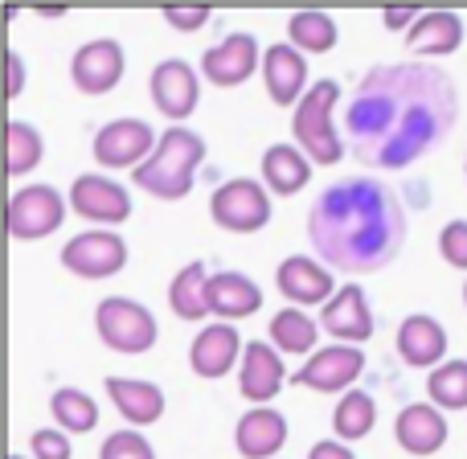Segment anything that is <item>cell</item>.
I'll use <instances>...</instances> for the list:
<instances>
[{
    "label": "cell",
    "instance_id": "cell-1",
    "mask_svg": "<svg viewBox=\"0 0 467 459\" xmlns=\"http://www.w3.org/2000/svg\"><path fill=\"white\" fill-rule=\"evenodd\" d=\"M460 123V87L427 62H378L345 107L357 156L378 169H410Z\"/></svg>",
    "mask_w": 467,
    "mask_h": 459
},
{
    "label": "cell",
    "instance_id": "cell-2",
    "mask_svg": "<svg viewBox=\"0 0 467 459\" xmlns=\"http://www.w3.org/2000/svg\"><path fill=\"white\" fill-rule=\"evenodd\" d=\"M410 218L386 181L348 177L328 185L307 210V238L328 271L378 275L402 255Z\"/></svg>",
    "mask_w": 467,
    "mask_h": 459
},
{
    "label": "cell",
    "instance_id": "cell-3",
    "mask_svg": "<svg viewBox=\"0 0 467 459\" xmlns=\"http://www.w3.org/2000/svg\"><path fill=\"white\" fill-rule=\"evenodd\" d=\"M205 161V140L189 128H169L156 144V152L131 172L144 193L161 197V202H181V197L193 193L197 169Z\"/></svg>",
    "mask_w": 467,
    "mask_h": 459
},
{
    "label": "cell",
    "instance_id": "cell-4",
    "mask_svg": "<svg viewBox=\"0 0 467 459\" xmlns=\"http://www.w3.org/2000/svg\"><path fill=\"white\" fill-rule=\"evenodd\" d=\"M337 103H340V87L332 78H320L312 82L304 103L296 107V120H291L296 148H304L312 164H340V156H345V140H340L337 123H332Z\"/></svg>",
    "mask_w": 467,
    "mask_h": 459
},
{
    "label": "cell",
    "instance_id": "cell-5",
    "mask_svg": "<svg viewBox=\"0 0 467 459\" xmlns=\"http://www.w3.org/2000/svg\"><path fill=\"white\" fill-rule=\"evenodd\" d=\"M95 332L99 340H103L111 353H148V349L156 345V337H161V329H156V316L148 312L140 299H128V296H107L99 299L95 308Z\"/></svg>",
    "mask_w": 467,
    "mask_h": 459
},
{
    "label": "cell",
    "instance_id": "cell-6",
    "mask_svg": "<svg viewBox=\"0 0 467 459\" xmlns=\"http://www.w3.org/2000/svg\"><path fill=\"white\" fill-rule=\"evenodd\" d=\"M210 218L230 234H254L271 222V189L258 185L254 177H234L213 189Z\"/></svg>",
    "mask_w": 467,
    "mask_h": 459
},
{
    "label": "cell",
    "instance_id": "cell-7",
    "mask_svg": "<svg viewBox=\"0 0 467 459\" xmlns=\"http://www.w3.org/2000/svg\"><path fill=\"white\" fill-rule=\"evenodd\" d=\"M66 222V197L54 185H25L8 197V234L16 242L49 238Z\"/></svg>",
    "mask_w": 467,
    "mask_h": 459
},
{
    "label": "cell",
    "instance_id": "cell-8",
    "mask_svg": "<svg viewBox=\"0 0 467 459\" xmlns=\"http://www.w3.org/2000/svg\"><path fill=\"white\" fill-rule=\"evenodd\" d=\"M128 263V242L115 230H82L62 246V266L78 279H111Z\"/></svg>",
    "mask_w": 467,
    "mask_h": 459
},
{
    "label": "cell",
    "instance_id": "cell-9",
    "mask_svg": "<svg viewBox=\"0 0 467 459\" xmlns=\"http://www.w3.org/2000/svg\"><path fill=\"white\" fill-rule=\"evenodd\" d=\"M156 144H161V136H156L144 120H111L107 128H99L90 152H95V161L103 164V169H131L136 172L140 164L156 152Z\"/></svg>",
    "mask_w": 467,
    "mask_h": 459
},
{
    "label": "cell",
    "instance_id": "cell-10",
    "mask_svg": "<svg viewBox=\"0 0 467 459\" xmlns=\"http://www.w3.org/2000/svg\"><path fill=\"white\" fill-rule=\"evenodd\" d=\"M148 90H152L156 111H161L164 120H172L177 128L197 111V103H202V78H197V70L185 57H164L152 70V78H148Z\"/></svg>",
    "mask_w": 467,
    "mask_h": 459
},
{
    "label": "cell",
    "instance_id": "cell-11",
    "mask_svg": "<svg viewBox=\"0 0 467 459\" xmlns=\"http://www.w3.org/2000/svg\"><path fill=\"white\" fill-rule=\"evenodd\" d=\"M361 370L365 353L357 345H328L316 349L312 361H304V370H296V386H307L316 394H348Z\"/></svg>",
    "mask_w": 467,
    "mask_h": 459
},
{
    "label": "cell",
    "instance_id": "cell-12",
    "mask_svg": "<svg viewBox=\"0 0 467 459\" xmlns=\"http://www.w3.org/2000/svg\"><path fill=\"white\" fill-rule=\"evenodd\" d=\"M70 210L99 226H123L131 218V193L111 177L99 172H82L70 185Z\"/></svg>",
    "mask_w": 467,
    "mask_h": 459
},
{
    "label": "cell",
    "instance_id": "cell-13",
    "mask_svg": "<svg viewBox=\"0 0 467 459\" xmlns=\"http://www.w3.org/2000/svg\"><path fill=\"white\" fill-rule=\"evenodd\" d=\"M123 46L115 37H95L70 57V82L82 95H107V90L119 87L123 78Z\"/></svg>",
    "mask_w": 467,
    "mask_h": 459
},
{
    "label": "cell",
    "instance_id": "cell-14",
    "mask_svg": "<svg viewBox=\"0 0 467 459\" xmlns=\"http://www.w3.org/2000/svg\"><path fill=\"white\" fill-rule=\"evenodd\" d=\"M242 353H246L242 332L226 320H213V324H205L193 337V345H189V370L205 381H218V378H226L234 365H242Z\"/></svg>",
    "mask_w": 467,
    "mask_h": 459
},
{
    "label": "cell",
    "instance_id": "cell-15",
    "mask_svg": "<svg viewBox=\"0 0 467 459\" xmlns=\"http://www.w3.org/2000/svg\"><path fill=\"white\" fill-rule=\"evenodd\" d=\"M258 66H263V54H258L254 33H230L202 54V74L213 87H242Z\"/></svg>",
    "mask_w": 467,
    "mask_h": 459
},
{
    "label": "cell",
    "instance_id": "cell-16",
    "mask_svg": "<svg viewBox=\"0 0 467 459\" xmlns=\"http://www.w3.org/2000/svg\"><path fill=\"white\" fill-rule=\"evenodd\" d=\"M263 82L271 103L279 107H299L307 87V57L299 54L291 41H275V46L263 49Z\"/></svg>",
    "mask_w": 467,
    "mask_h": 459
},
{
    "label": "cell",
    "instance_id": "cell-17",
    "mask_svg": "<svg viewBox=\"0 0 467 459\" xmlns=\"http://www.w3.org/2000/svg\"><path fill=\"white\" fill-rule=\"evenodd\" d=\"M320 329L328 332V337H337L340 345H357V349L373 337V308L357 283H345V287L320 308Z\"/></svg>",
    "mask_w": 467,
    "mask_h": 459
},
{
    "label": "cell",
    "instance_id": "cell-18",
    "mask_svg": "<svg viewBox=\"0 0 467 459\" xmlns=\"http://www.w3.org/2000/svg\"><path fill=\"white\" fill-rule=\"evenodd\" d=\"M394 345H398V357H402L406 365L435 373L439 365H443V357H447V329L435 320V316L414 312V316H406V320L398 324Z\"/></svg>",
    "mask_w": 467,
    "mask_h": 459
},
{
    "label": "cell",
    "instance_id": "cell-19",
    "mask_svg": "<svg viewBox=\"0 0 467 459\" xmlns=\"http://www.w3.org/2000/svg\"><path fill=\"white\" fill-rule=\"evenodd\" d=\"M275 283H279L283 296L299 308L328 304V296H337V279H332V271L324 263H316V258H307V255L283 258L279 271H275Z\"/></svg>",
    "mask_w": 467,
    "mask_h": 459
},
{
    "label": "cell",
    "instance_id": "cell-20",
    "mask_svg": "<svg viewBox=\"0 0 467 459\" xmlns=\"http://www.w3.org/2000/svg\"><path fill=\"white\" fill-rule=\"evenodd\" d=\"M287 381V370H283V357L275 345H263V340H250L246 353H242V370H238V390L246 402L266 406Z\"/></svg>",
    "mask_w": 467,
    "mask_h": 459
},
{
    "label": "cell",
    "instance_id": "cell-21",
    "mask_svg": "<svg viewBox=\"0 0 467 459\" xmlns=\"http://www.w3.org/2000/svg\"><path fill=\"white\" fill-rule=\"evenodd\" d=\"M287 443V419L275 406H254L234 427V447L242 459H275Z\"/></svg>",
    "mask_w": 467,
    "mask_h": 459
},
{
    "label": "cell",
    "instance_id": "cell-22",
    "mask_svg": "<svg viewBox=\"0 0 467 459\" xmlns=\"http://www.w3.org/2000/svg\"><path fill=\"white\" fill-rule=\"evenodd\" d=\"M394 439L406 455H435L447 443V419L439 406L431 402H410L394 419Z\"/></svg>",
    "mask_w": 467,
    "mask_h": 459
},
{
    "label": "cell",
    "instance_id": "cell-23",
    "mask_svg": "<svg viewBox=\"0 0 467 459\" xmlns=\"http://www.w3.org/2000/svg\"><path fill=\"white\" fill-rule=\"evenodd\" d=\"M463 46V21L451 8H431L414 21V29L406 33V49L422 57H447Z\"/></svg>",
    "mask_w": 467,
    "mask_h": 459
},
{
    "label": "cell",
    "instance_id": "cell-24",
    "mask_svg": "<svg viewBox=\"0 0 467 459\" xmlns=\"http://www.w3.org/2000/svg\"><path fill=\"white\" fill-rule=\"evenodd\" d=\"M258 308H263V287H258L250 275L242 271H213L210 279V312L218 316V320H246V316H254Z\"/></svg>",
    "mask_w": 467,
    "mask_h": 459
},
{
    "label": "cell",
    "instance_id": "cell-25",
    "mask_svg": "<svg viewBox=\"0 0 467 459\" xmlns=\"http://www.w3.org/2000/svg\"><path fill=\"white\" fill-rule=\"evenodd\" d=\"M107 394H111L115 411L131 422V427H152L164 419V390L156 381L140 378H107Z\"/></svg>",
    "mask_w": 467,
    "mask_h": 459
},
{
    "label": "cell",
    "instance_id": "cell-26",
    "mask_svg": "<svg viewBox=\"0 0 467 459\" xmlns=\"http://www.w3.org/2000/svg\"><path fill=\"white\" fill-rule=\"evenodd\" d=\"M316 164L307 161L304 148L296 144H271L263 152V185L271 189L275 197H296L299 189H307Z\"/></svg>",
    "mask_w": 467,
    "mask_h": 459
},
{
    "label": "cell",
    "instance_id": "cell-27",
    "mask_svg": "<svg viewBox=\"0 0 467 459\" xmlns=\"http://www.w3.org/2000/svg\"><path fill=\"white\" fill-rule=\"evenodd\" d=\"M210 279H213V271L205 263H185L177 275H172L169 308L181 316V320L197 324V320H205V316H213L210 312Z\"/></svg>",
    "mask_w": 467,
    "mask_h": 459
},
{
    "label": "cell",
    "instance_id": "cell-28",
    "mask_svg": "<svg viewBox=\"0 0 467 459\" xmlns=\"http://www.w3.org/2000/svg\"><path fill=\"white\" fill-rule=\"evenodd\" d=\"M49 414L54 422L66 431V435H87V431L99 427V402L78 386H62L49 398Z\"/></svg>",
    "mask_w": 467,
    "mask_h": 459
},
{
    "label": "cell",
    "instance_id": "cell-29",
    "mask_svg": "<svg viewBox=\"0 0 467 459\" xmlns=\"http://www.w3.org/2000/svg\"><path fill=\"white\" fill-rule=\"evenodd\" d=\"M287 37L299 54H328V49L337 46L340 29L328 13H320V8H304V13H291Z\"/></svg>",
    "mask_w": 467,
    "mask_h": 459
},
{
    "label": "cell",
    "instance_id": "cell-30",
    "mask_svg": "<svg viewBox=\"0 0 467 459\" xmlns=\"http://www.w3.org/2000/svg\"><path fill=\"white\" fill-rule=\"evenodd\" d=\"M378 427V402H373L365 390H348L337 402V414H332V431H337L340 443H357L369 431Z\"/></svg>",
    "mask_w": 467,
    "mask_h": 459
},
{
    "label": "cell",
    "instance_id": "cell-31",
    "mask_svg": "<svg viewBox=\"0 0 467 459\" xmlns=\"http://www.w3.org/2000/svg\"><path fill=\"white\" fill-rule=\"evenodd\" d=\"M316 340H320V329H316L312 320H307L299 308H283V312H275L271 320V345L279 349V353H316Z\"/></svg>",
    "mask_w": 467,
    "mask_h": 459
},
{
    "label": "cell",
    "instance_id": "cell-32",
    "mask_svg": "<svg viewBox=\"0 0 467 459\" xmlns=\"http://www.w3.org/2000/svg\"><path fill=\"white\" fill-rule=\"evenodd\" d=\"M427 394L431 406L439 411H467V361H443L435 373L427 378Z\"/></svg>",
    "mask_w": 467,
    "mask_h": 459
},
{
    "label": "cell",
    "instance_id": "cell-33",
    "mask_svg": "<svg viewBox=\"0 0 467 459\" xmlns=\"http://www.w3.org/2000/svg\"><path fill=\"white\" fill-rule=\"evenodd\" d=\"M41 161H46V140H41V131L25 120H13L8 123V172L25 177V172H33Z\"/></svg>",
    "mask_w": 467,
    "mask_h": 459
},
{
    "label": "cell",
    "instance_id": "cell-34",
    "mask_svg": "<svg viewBox=\"0 0 467 459\" xmlns=\"http://www.w3.org/2000/svg\"><path fill=\"white\" fill-rule=\"evenodd\" d=\"M99 459H156V452L140 431H115V435L103 439Z\"/></svg>",
    "mask_w": 467,
    "mask_h": 459
},
{
    "label": "cell",
    "instance_id": "cell-35",
    "mask_svg": "<svg viewBox=\"0 0 467 459\" xmlns=\"http://www.w3.org/2000/svg\"><path fill=\"white\" fill-rule=\"evenodd\" d=\"M439 255H443L455 271H467V222L463 218L443 226V234H439Z\"/></svg>",
    "mask_w": 467,
    "mask_h": 459
},
{
    "label": "cell",
    "instance_id": "cell-36",
    "mask_svg": "<svg viewBox=\"0 0 467 459\" xmlns=\"http://www.w3.org/2000/svg\"><path fill=\"white\" fill-rule=\"evenodd\" d=\"M33 459H70V435L62 427H41L29 439Z\"/></svg>",
    "mask_w": 467,
    "mask_h": 459
},
{
    "label": "cell",
    "instance_id": "cell-37",
    "mask_svg": "<svg viewBox=\"0 0 467 459\" xmlns=\"http://www.w3.org/2000/svg\"><path fill=\"white\" fill-rule=\"evenodd\" d=\"M210 16V8H164V25H172L177 33H197Z\"/></svg>",
    "mask_w": 467,
    "mask_h": 459
},
{
    "label": "cell",
    "instance_id": "cell-38",
    "mask_svg": "<svg viewBox=\"0 0 467 459\" xmlns=\"http://www.w3.org/2000/svg\"><path fill=\"white\" fill-rule=\"evenodd\" d=\"M419 16H422L419 8H386V13H381V21H386V29H406V33H410Z\"/></svg>",
    "mask_w": 467,
    "mask_h": 459
},
{
    "label": "cell",
    "instance_id": "cell-39",
    "mask_svg": "<svg viewBox=\"0 0 467 459\" xmlns=\"http://www.w3.org/2000/svg\"><path fill=\"white\" fill-rule=\"evenodd\" d=\"M25 87V57L16 49H8V99H16Z\"/></svg>",
    "mask_w": 467,
    "mask_h": 459
},
{
    "label": "cell",
    "instance_id": "cell-40",
    "mask_svg": "<svg viewBox=\"0 0 467 459\" xmlns=\"http://www.w3.org/2000/svg\"><path fill=\"white\" fill-rule=\"evenodd\" d=\"M307 459H357V455L348 452L340 439H324V443H316L312 452H307Z\"/></svg>",
    "mask_w": 467,
    "mask_h": 459
},
{
    "label": "cell",
    "instance_id": "cell-41",
    "mask_svg": "<svg viewBox=\"0 0 467 459\" xmlns=\"http://www.w3.org/2000/svg\"><path fill=\"white\" fill-rule=\"evenodd\" d=\"M8 459H29V455H16V452H13V455H8Z\"/></svg>",
    "mask_w": 467,
    "mask_h": 459
},
{
    "label": "cell",
    "instance_id": "cell-42",
    "mask_svg": "<svg viewBox=\"0 0 467 459\" xmlns=\"http://www.w3.org/2000/svg\"><path fill=\"white\" fill-rule=\"evenodd\" d=\"M463 304H467V283H463Z\"/></svg>",
    "mask_w": 467,
    "mask_h": 459
}]
</instances>
